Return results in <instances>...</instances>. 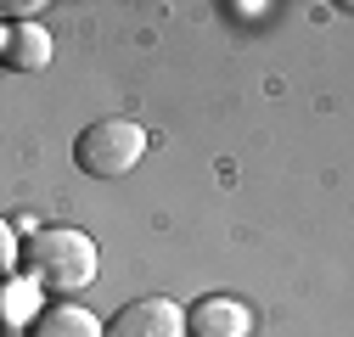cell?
<instances>
[{
  "label": "cell",
  "instance_id": "277c9868",
  "mask_svg": "<svg viewBox=\"0 0 354 337\" xmlns=\"http://www.w3.org/2000/svg\"><path fill=\"white\" fill-rule=\"evenodd\" d=\"M186 337H253V309L231 292H214V298H197L186 309Z\"/></svg>",
  "mask_w": 354,
  "mask_h": 337
},
{
  "label": "cell",
  "instance_id": "7a4b0ae2",
  "mask_svg": "<svg viewBox=\"0 0 354 337\" xmlns=\"http://www.w3.org/2000/svg\"><path fill=\"white\" fill-rule=\"evenodd\" d=\"M141 157H147V130L136 118H96L73 141V163L91 180H124Z\"/></svg>",
  "mask_w": 354,
  "mask_h": 337
},
{
  "label": "cell",
  "instance_id": "3957f363",
  "mask_svg": "<svg viewBox=\"0 0 354 337\" xmlns=\"http://www.w3.org/2000/svg\"><path fill=\"white\" fill-rule=\"evenodd\" d=\"M107 337H186V309L163 292H147L107 320Z\"/></svg>",
  "mask_w": 354,
  "mask_h": 337
},
{
  "label": "cell",
  "instance_id": "6da1fadb",
  "mask_svg": "<svg viewBox=\"0 0 354 337\" xmlns=\"http://www.w3.org/2000/svg\"><path fill=\"white\" fill-rule=\"evenodd\" d=\"M23 264H28L34 287L73 298V292L96 287L102 247H96V236H84V231H73V225H39V231L23 242Z\"/></svg>",
  "mask_w": 354,
  "mask_h": 337
},
{
  "label": "cell",
  "instance_id": "5b68a950",
  "mask_svg": "<svg viewBox=\"0 0 354 337\" xmlns=\"http://www.w3.org/2000/svg\"><path fill=\"white\" fill-rule=\"evenodd\" d=\"M0 62L17 68V73H39L51 62V34L39 28V23H17L6 28V39H0Z\"/></svg>",
  "mask_w": 354,
  "mask_h": 337
},
{
  "label": "cell",
  "instance_id": "8992f818",
  "mask_svg": "<svg viewBox=\"0 0 354 337\" xmlns=\"http://www.w3.org/2000/svg\"><path fill=\"white\" fill-rule=\"evenodd\" d=\"M28 337H107V320H96L79 304H51L46 315L28 320Z\"/></svg>",
  "mask_w": 354,
  "mask_h": 337
},
{
  "label": "cell",
  "instance_id": "ba28073f",
  "mask_svg": "<svg viewBox=\"0 0 354 337\" xmlns=\"http://www.w3.org/2000/svg\"><path fill=\"white\" fill-rule=\"evenodd\" d=\"M34 12H46V6H39V0H0V17H12V28L34 23Z\"/></svg>",
  "mask_w": 354,
  "mask_h": 337
},
{
  "label": "cell",
  "instance_id": "52a82bcc",
  "mask_svg": "<svg viewBox=\"0 0 354 337\" xmlns=\"http://www.w3.org/2000/svg\"><path fill=\"white\" fill-rule=\"evenodd\" d=\"M23 264V242H17V225L0 214V281H12V270Z\"/></svg>",
  "mask_w": 354,
  "mask_h": 337
},
{
  "label": "cell",
  "instance_id": "9c48e42d",
  "mask_svg": "<svg viewBox=\"0 0 354 337\" xmlns=\"http://www.w3.org/2000/svg\"><path fill=\"white\" fill-rule=\"evenodd\" d=\"M28 304H34L28 287H23V292H0V315H28Z\"/></svg>",
  "mask_w": 354,
  "mask_h": 337
}]
</instances>
